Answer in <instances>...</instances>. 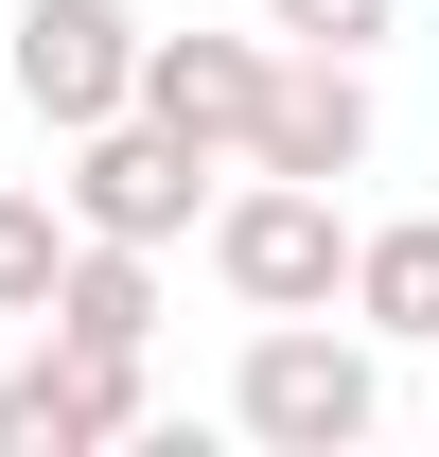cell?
I'll return each mask as SVG.
<instances>
[{
  "label": "cell",
  "mask_w": 439,
  "mask_h": 457,
  "mask_svg": "<svg viewBox=\"0 0 439 457\" xmlns=\"http://www.w3.org/2000/svg\"><path fill=\"white\" fill-rule=\"evenodd\" d=\"M228 422L281 440V457H352L386 422V335H369V317H352V335H334V317H264L246 370H228Z\"/></svg>",
  "instance_id": "obj_1"
},
{
  "label": "cell",
  "mask_w": 439,
  "mask_h": 457,
  "mask_svg": "<svg viewBox=\"0 0 439 457\" xmlns=\"http://www.w3.org/2000/svg\"><path fill=\"white\" fill-rule=\"evenodd\" d=\"M194 246H211V282L246 299V317H352V228H334L317 176H264V159H246Z\"/></svg>",
  "instance_id": "obj_2"
},
{
  "label": "cell",
  "mask_w": 439,
  "mask_h": 457,
  "mask_svg": "<svg viewBox=\"0 0 439 457\" xmlns=\"http://www.w3.org/2000/svg\"><path fill=\"white\" fill-rule=\"evenodd\" d=\"M70 228H123V246H176V228H211V141H176L159 106H123L70 141Z\"/></svg>",
  "instance_id": "obj_3"
},
{
  "label": "cell",
  "mask_w": 439,
  "mask_h": 457,
  "mask_svg": "<svg viewBox=\"0 0 439 457\" xmlns=\"http://www.w3.org/2000/svg\"><path fill=\"white\" fill-rule=\"evenodd\" d=\"M141 352H88V335H36L18 370H0V457H106L141 440Z\"/></svg>",
  "instance_id": "obj_4"
},
{
  "label": "cell",
  "mask_w": 439,
  "mask_h": 457,
  "mask_svg": "<svg viewBox=\"0 0 439 457\" xmlns=\"http://www.w3.org/2000/svg\"><path fill=\"white\" fill-rule=\"evenodd\" d=\"M18 106L54 123V141L123 123L141 106V18L123 0H18Z\"/></svg>",
  "instance_id": "obj_5"
},
{
  "label": "cell",
  "mask_w": 439,
  "mask_h": 457,
  "mask_svg": "<svg viewBox=\"0 0 439 457\" xmlns=\"http://www.w3.org/2000/svg\"><path fill=\"white\" fill-rule=\"evenodd\" d=\"M264 88H281L264 36H141V106H159L176 141H211V159L264 141Z\"/></svg>",
  "instance_id": "obj_6"
},
{
  "label": "cell",
  "mask_w": 439,
  "mask_h": 457,
  "mask_svg": "<svg viewBox=\"0 0 439 457\" xmlns=\"http://www.w3.org/2000/svg\"><path fill=\"white\" fill-rule=\"evenodd\" d=\"M264 176H369V54H299L281 36V88H264V141H246Z\"/></svg>",
  "instance_id": "obj_7"
},
{
  "label": "cell",
  "mask_w": 439,
  "mask_h": 457,
  "mask_svg": "<svg viewBox=\"0 0 439 457\" xmlns=\"http://www.w3.org/2000/svg\"><path fill=\"white\" fill-rule=\"evenodd\" d=\"M36 335H88V352H159V246H123V228H70V282Z\"/></svg>",
  "instance_id": "obj_8"
},
{
  "label": "cell",
  "mask_w": 439,
  "mask_h": 457,
  "mask_svg": "<svg viewBox=\"0 0 439 457\" xmlns=\"http://www.w3.org/2000/svg\"><path fill=\"white\" fill-rule=\"evenodd\" d=\"M352 317H369L386 352H439V212L352 228Z\"/></svg>",
  "instance_id": "obj_9"
},
{
  "label": "cell",
  "mask_w": 439,
  "mask_h": 457,
  "mask_svg": "<svg viewBox=\"0 0 439 457\" xmlns=\"http://www.w3.org/2000/svg\"><path fill=\"white\" fill-rule=\"evenodd\" d=\"M54 282H70V194L0 176V317H54Z\"/></svg>",
  "instance_id": "obj_10"
},
{
  "label": "cell",
  "mask_w": 439,
  "mask_h": 457,
  "mask_svg": "<svg viewBox=\"0 0 439 457\" xmlns=\"http://www.w3.org/2000/svg\"><path fill=\"white\" fill-rule=\"evenodd\" d=\"M386 18L404 0H264V36H299V54H386Z\"/></svg>",
  "instance_id": "obj_11"
}]
</instances>
